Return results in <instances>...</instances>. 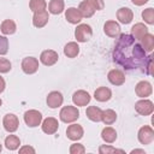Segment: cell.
<instances>
[{"label": "cell", "instance_id": "1", "mask_svg": "<svg viewBox=\"0 0 154 154\" xmlns=\"http://www.w3.org/2000/svg\"><path fill=\"white\" fill-rule=\"evenodd\" d=\"M146 51L142 48L136 40L128 34H122L113 51V60L122 65L124 69L132 70L137 67H143L146 71V65L148 57Z\"/></svg>", "mask_w": 154, "mask_h": 154}, {"label": "cell", "instance_id": "2", "mask_svg": "<svg viewBox=\"0 0 154 154\" xmlns=\"http://www.w3.org/2000/svg\"><path fill=\"white\" fill-rule=\"evenodd\" d=\"M59 118L64 123H73L79 118V111L75 106H64L60 109Z\"/></svg>", "mask_w": 154, "mask_h": 154}, {"label": "cell", "instance_id": "3", "mask_svg": "<svg viewBox=\"0 0 154 154\" xmlns=\"http://www.w3.org/2000/svg\"><path fill=\"white\" fill-rule=\"evenodd\" d=\"M91 35H93V30L91 26L88 24H79L75 29V37L77 42H87L90 40Z\"/></svg>", "mask_w": 154, "mask_h": 154}, {"label": "cell", "instance_id": "4", "mask_svg": "<svg viewBox=\"0 0 154 154\" xmlns=\"http://www.w3.org/2000/svg\"><path fill=\"white\" fill-rule=\"evenodd\" d=\"M24 122L30 128L38 126L42 123V114L37 109H29L24 113Z\"/></svg>", "mask_w": 154, "mask_h": 154}, {"label": "cell", "instance_id": "5", "mask_svg": "<svg viewBox=\"0 0 154 154\" xmlns=\"http://www.w3.org/2000/svg\"><path fill=\"white\" fill-rule=\"evenodd\" d=\"M137 138L141 144H150L154 141V130L149 125H144L140 128L137 132Z\"/></svg>", "mask_w": 154, "mask_h": 154}, {"label": "cell", "instance_id": "6", "mask_svg": "<svg viewBox=\"0 0 154 154\" xmlns=\"http://www.w3.org/2000/svg\"><path fill=\"white\" fill-rule=\"evenodd\" d=\"M135 109H136V112L138 114L146 117V116H149V114L153 113L154 105H153V102L150 100H148V99L144 97L143 100H140V101H137L135 103Z\"/></svg>", "mask_w": 154, "mask_h": 154}, {"label": "cell", "instance_id": "7", "mask_svg": "<svg viewBox=\"0 0 154 154\" xmlns=\"http://www.w3.org/2000/svg\"><path fill=\"white\" fill-rule=\"evenodd\" d=\"M22 70L26 75H32L38 70V60L34 57H26L22 60Z\"/></svg>", "mask_w": 154, "mask_h": 154}, {"label": "cell", "instance_id": "8", "mask_svg": "<svg viewBox=\"0 0 154 154\" xmlns=\"http://www.w3.org/2000/svg\"><path fill=\"white\" fill-rule=\"evenodd\" d=\"M2 125L5 128L6 131L8 132H14L17 131L18 126H19V120H18V117L13 113H7L4 119H2Z\"/></svg>", "mask_w": 154, "mask_h": 154}, {"label": "cell", "instance_id": "9", "mask_svg": "<svg viewBox=\"0 0 154 154\" xmlns=\"http://www.w3.org/2000/svg\"><path fill=\"white\" fill-rule=\"evenodd\" d=\"M58 59H59V54L53 49H46L40 55V61L46 66L54 65L58 61Z\"/></svg>", "mask_w": 154, "mask_h": 154}, {"label": "cell", "instance_id": "10", "mask_svg": "<svg viewBox=\"0 0 154 154\" xmlns=\"http://www.w3.org/2000/svg\"><path fill=\"white\" fill-rule=\"evenodd\" d=\"M41 128H42V131L47 135H53L58 131V128H59V123L55 118L53 117H48L46 118L45 120H42L41 123Z\"/></svg>", "mask_w": 154, "mask_h": 154}, {"label": "cell", "instance_id": "11", "mask_svg": "<svg viewBox=\"0 0 154 154\" xmlns=\"http://www.w3.org/2000/svg\"><path fill=\"white\" fill-rule=\"evenodd\" d=\"M90 95L88 91L85 90H77L73 93L72 95V102L78 106V107H82V106H87L89 102H90Z\"/></svg>", "mask_w": 154, "mask_h": 154}, {"label": "cell", "instance_id": "12", "mask_svg": "<svg viewBox=\"0 0 154 154\" xmlns=\"http://www.w3.org/2000/svg\"><path fill=\"white\" fill-rule=\"evenodd\" d=\"M135 93L138 97H147L153 93V87L148 81H141L135 87Z\"/></svg>", "mask_w": 154, "mask_h": 154}, {"label": "cell", "instance_id": "13", "mask_svg": "<svg viewBox=\"0 0 154 154\" xmlns=\"http://www.w3.org/2000/svg\"><path fill=\"white\" fill-rule=\"evenodd\" d=\"M83 135H84V130L78 124H71L66 129V136L71 141H78L83 137Z\"/></svg>", "mask_w": 154, "mask_h": 154}, {"label": "cell", "instance_id": "14", "mask_svg": "<svg viewBox=\"0 0 154 154\" xmlns=\"http://www.w3.org/2000/svg\"><path fill=\"white\" fill-rule=\"evenodd\" d=\"M48 19H49V14L47 12V10H42V11H37V12H34V16H32V24L35 28H43L47 23H48Z\"/></svg>", "mask_w": 154, "mask_h": 154}, {"label": "cell", "instance_id": "15", "mask_svg": "<svg viewBox=\"0 0 154 154\" xmlns=\"http://www.w3.org/2000/svg\"><path fill=\"white\" fill-rule=\"evenodd\" d=\"M47 105H48V107H51V108H58V107H60L61 105H63V102H64V97H63V95H61V93L60 91H51L48 95H47Z\"/></svg>", "mask_w": 154, "mask_h": 154}, {"label": "cell", "instance_id": "16", "mask_svg": "<svg viewBox=\"0 0 154 154\" xmlns=\"http://www.w3.org/2000/svg\"><path fill=\"white\" fill-rule=\"evenodd\" d=\"M107 78L109 81V83H112L113 85H122L125 82V75L122 70L119 69H113L108 72Z\"/></svg>", "mask_w": 154, "mask_h": 154}, {"label": "cell", "instance_id": "17", "mask_svg": "<svg viewBox=\"0 0 154 154\" xmlns=\"http://www.w3.org/2000/svg\"><path fill=\"white\" fill-rule=\"evenodd\" d=\"M103 31L109 37H118L120 35V25L116 20H107L103 25Z\"/></svg>", "mask_w": 154, "mask_h": 154}, {"label": "cell", "instance_id": "18", "mask_svg": "<svg viewBox=\"0 0 154 154\" xmlns=\"http://www.w3.org/2000/svg\"><path fill=\"white\" fill-rule=\"evenodd\" d=\"M117 19L122 24H129L134 19V13L129 7H120L117 11Z\"/></svg>", "mask_w": 154, "mask_h": 154}, {"label": "cell", "instance_id": "19", "mask_svg": "<svg viewBox=\"0 0 154 154\" xmlns=\"http://www.w3.org/2000/svg\"><path fill=\"white\" fill-rule=\"evenodd\" d=\"M65 18L71 24H78L82 20L83 17H82L81 12L78 11V8H76V7H69L65 11Z\"/></svg>", "mask_w": 154, "mask_h": 154}, {"label": "cell", "instance_id": "20", "mask_svg": "<svg viewBox=\"0 0 154 154\" xmlns=\"http://www.w3.org/2000/svg\"><path fill=\"white\" fill-rule=\"evenodd\" d=\"M94 97L100 102H106L112 97V91L107 87H100L94 91Z\"/></svg>", "mask_w": 154, "mask_h": 154}, {"label": "cell", "instance_id": "21", "mask_svg": "<svg viewBox=\"0 0 154 154\" xmlns=\"http://www.w3.org/2000/svg\"><path fill=\"white\" fill-rule=\"evenodd\" d=\"M78 11L81 12L82 17H84V18H90V17L95 13L96 10L94 8V6L90 4L89 0H84V1H82V2L79 4Z\"/></svg>", "mask_w": 154, "mask_h": 154}, {"label": "cell", "instance_id": "22", "mask_svg": "<svg viewBox=\"0 0 154 154\" xmlns=\"http://www.w3.org/2000/svg\"><path fill=\"white\" fill-rule=\"evenodd\" d=\"M146 34H148V28L143 23H136L131 28V36L135 40H141Z\"/></svg>", "mask_w": 154, "mask_h": 154}, {"label": "cell", "instance_id": "23", "mask_svg": "<svg viewBox=\"0 0 154 154\" xmlns=\"http://www.w3.org/2000/svg\"><path fill=\"white\" fill-rule=\"evenodd\" d=\"M65 8L64 0H51L48 4V12L52 14H60Z\"/></svg>", "mask_w": 154, "mask_h": 154}, {"label": "cell", "instance_id": "24", "mask_svg": "<svg viewBox=\"0 0 154 154\" xmlns=\"http://www.w3.org/2000/svg\"><path fill=\"white\" fill-rule=\"evenodd\" d=\"M101 137L106 143H113L117 140V131L111 126H106L101 131Z\"/></svg>", "mask_w": 154, "mask_h": 154}, {"label": "cell", "instance_id": "25", "mask_svg": "<svg viewBox=\"0 0 154 154\" xmlns=\"http://www.w3.org/2000/svg\"><path fill=\"white\" fill-rule=\"evenodd\" d=\"M79 53V46L77 42H69L64 47V54L67 58H76Z\"/></svg>", "mask_w": 154, "mask_h": 154}, {"label": "cell", "instance_id": "26", "mask_svg": "<svg viewBox=\"0 0 154 154\" xmlns=\"http://www.w3.org/2000/svg\"><path fill=\"white\" fill-rule=\"evenodd\" d=\"M85 114L88 117V119H90L91 122H100L101 120V114H102V109L96 107V106H89L85 111Z\"/></svg>", "mask_w": 154, "mask_h": 154}, {"label": "cell", "instance_id": "27", "mask_svg": "<svg viewBox=\"0 0 154 154\" xmlns=\"http://www.w3.org/2000/svg\"><path fill=\"white\" fill-rule=\"evenodd\" d=\"M16 29H17L16 23L12 19H5L1 23V25H0V30H1V32L4 35H12V34H14Z\"/></svg>", "mask_w": 154, "mask_h": 154}, {"label": "cell", "instance_id": "28", "mask_svg": "<svg viewBox=\"0 0 154 154\" xmlns=\"http://www.w3.org/2000/svg\"><path fill=\"white\" fill-rule=\"evenodd\" d=\"M141 46H142V48L146 51V52H148V53H150L152 51H153V48H154V36L152 35V34H146L141 40Z\"/></svg>", "mask_w": 154, "mask_h": 154}, {"label": "cell", "instance_id": "29", "mask_svg": "<svg viewBox=\"0 0 154 154\" xmlns=\"http://www.w3.org/2000/svg\"><path fill=\"white\" fill-rule=\"evenodd\" d=\"M117 120V113L113 111V109H105L102 111V114H101V122L106 125H111L113 124L114 122Z\"/></svg>", "mask_w": 154, "mask_h": 154}, {"label": "cell", "instance_id": "30", "mask_svg": "<svg viewBox=\"0 0 154 154\" xmlns=\"http://www.w3.org/2000/svg\"><path fill=\"white\" fill-rule=\"evenodd\" d=\"M20 146V140L16 135H8L5 138V147L10 150H16Z\"/></svg>", "mask_w": 154, "mask_h": 154}, {"label": "cell", "instance_id": "31", "mask_svg": "<svg viewBox=\"0 0 154 154\" xmlns=\"http://www.w3.org/2000/svg\"><path fill=\"white\" fill-rule=\"evenodd\" d=\"M29 7H30V10H31L32 12L42 11V10H46L47 2H46V0H30Z\"/></svg>", "mask_w": 154, "mask_h": 154}, {"label": "cell", "instance_id": "32", "mask_svg": "<svg viewBox=\"0 0 154 154\" xmlns=\"http://www.w3.org/2000/svg\"><path fill=\"white\" fill-rule=\"evenodd\" d=\"M142 18L147 24H154V10L153 7H148L142 12Z\"/></svg>", "mask_w": 154, "mask_h": 154}, {"label": "cell", "instance_id": "33", "mask_svg": "<svg viewBox=\"0 0 154 154\" xmlns=\"http://www.w3.org/2000/svg\"><path fill=\"white\" fill-rule=\"evenodd\" d=\"M116 152H118V153H124V150H122V149H117V148H114V147L106 146V144L99 147V153H100V154H111V153H116Z\"/></svg>", "mask_w": 154, "mask_h": 154}, {"label": "cell", "instance_id": "34", "mask_svg": "<svg viewBox=\"0 0 154 154\" xmlns=\"http://www.w3.org/2000/svg\"><path fill=\"white\" fill-rule=\"evenodd\" d=\"M12 69L11 61L6 58H0V73H7Z\"/></svg>", "mask_w": 154, "mask_h": 154}, {"label": "cell", "instance_id": "35", "mask_svg": "<svg viewBox=\"0 0 154 154\" xmlns=\"http://www.w3.org/2000/svg\"><path fill=\"white\" fill-rule=\"evenodd\" d=\"M8 52V38L0 35V55H5Z\"/></svg>", "mask_w": 154, "mask_h": 154}, {"label": "cell", "instance_id": "36", "mask_svg": "<svg viewBox=\"0 0 154 154\" xmlns=\"http://www.w3.org/2000/svg\"><path fill=\"white\" fill-rule=\"evenodd\" d=\"M85 153V148L83 144L79 143H73L70 147V154H83Z\"/></svg>", "mask_w": 154, "mask_h": 154}, {"label": "cell", "instance_id": "37", "mask_svg": "<svg viewBox=\"0 0 154 154\" xmlns=\"http://www.w3.org/2000/svg\"><path fill=\"white\" fill-rule=\"evenodd\" d=\"M90 4L94 6V8L97 11V10H102L105 7V2L103 0H89Z\"/></svg>", "mask_w": 154, "mask_h": 154}, {"label": "cell", "instance_id": "38", "mask_svg": "<svg viewBox=\"0 0 154 154\" xmlns=\"http://www.w3.org/2000/svg\"><path fill=\"white\" fill-rule=\"evenodd\" d=\"M19 153L20 154H24V153H35V149L32 148V147H30V146H23V147H20L19 148Z\"/></svg>", "mask_w": 154, "mask_h": 154}, {"label": "cell", "instance_id": "39", "mask_svg": "<svg viewBox=\"0 0 154 154\" xmlns=\"http://www.w3.org/2000/svg\"><path fill=\"white\" fill-rule=\"evenodd\" d=\"M152 63H153V60H152V55H149V57H148L147 65H146V72H147L148 75H152Z\"/></svg>", "mask_w": 154, "mask_h": 154}, {"label": "cell", "instance_id": "40", "mask_svg": "<svg viewBox=\"0 0 154 154\" xmlns=\"http://www.w3.org/2000/svg\"><path fill=\"white\" fill-rule=\"evenodd\" d=\"M131 2H132L134 5H136V6H142V5L147 4L148 0H131Z\"/></svg>", "mask_w": 154, "mask_h": 154}, {"label": "cell", "instance_id": "41", "mask_svg": "<svg viewBox=\"0 0 154 154\" xmlns=\"http://www.w3.org/2000/svg\"><path fill=\"white\" fill-rule=\"evenodd\" d=\"M5 87H6V83H5V79L0 76V94L5 90Z\"/></svg>", "mask_w": 154, "mask_h": 154}, {"label": "cell", "instance_id": "42", "mask_svg": "<svg viewBox=\"0 0 154 154\" xmlns=\"http://www.w3.org/2000/svg\"><path fill=\"white\" fill-rule=\"evenodd\" d=\"M135 153H141V154H144V150H143V149H134V150H131V154H135Z\"/></svg>", "mask_w": 154, "mask_h": 154}, {"label": "cell", "instance_id": "43", "mask_svg": "<svg viewBox=\"0 0 154 154\" xmlns=\"http://www.w3.org/2000/svg\"><path fill=\"white\" fill-rule=\"evenodd\" d=\"M1 105H2V100L0 99V106H1Z\"/></svg>", "mask_w": 154, "mask_h": 154}, {"label": "cell", "instance_id": "44", "mask_svg": "<svg viewBox=\"0 0 154 154\" xmlns=\"http://www.w3.org/2000/svg\"><path fill=\"white\" fill-rule=\"evenodd\" d=\"M1 149H2V146H1V144H0V152H1Z\"/></svg>", "mask_w": 154, "mask_h": 154}]
</instances>
